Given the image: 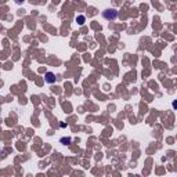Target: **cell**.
Instances as JSON below:
<instances>
[{
  "mask_svg": "<svg viewBox=\"0 0 177 177\" xmlns=\"http://www.w3.org/2000/svg\"><path fill=\"white\" fill-rule=\"evenodd\" d=\"M116 11L115 10H107V11H104V17L107 18V20H115L116 18Z\"/></svg>",
  "mask_w": 177,
  "mask_h": 177,
  "instance_id": "6da1fadb",
  "label": "cell"
},
{
  "mask_svg": "<svg viewBox=\"0 0 177 177\" xmlns=\"http://www.w3.org/2000/svg\"><path fill=\"white\" fill-rule=\"evenodd\" d=\"M46 82L47 83H54L55 82V76L53 72H47L46 73Z\"/></svg>",
  "mask_w": 177,
  "mask_h": 177,
  "instance_id": "7a4b0ae2",
  "label": "cell"
},
{
  "mask_svg": "<svg viewBox=\"0 0 177 177\" xmlns=\"http://www.w3.org/2000/svg\"><path fill=\"white\" fill-rule=\"evenodd\" d=\"M76 21H78L79 25H83V24H84V17L83 15H79L78 18H76Z\"/></svg>",
  "mask_w": 177,
  "mask_h": 177,
  "instance_id": "3957f363",
  "label": "cell"
},
{
  "mask_svg": "<svg viewBox=\"0 0 177 177\" xmlns=\"http://www.w3.org/2000/svg\"><path fill=\"white\" fill-rule=\"evenodd\" d=\"M173 108H174V110H177V100H176V101H173Z\"/></svg>",
  "mask_w": 177,
  "mask_h": 177,
  "instance_id": "277c9868",
  "label": "cell"
},
{
  "mask_svg": "<svg viewBox=\"0 0 177 177\" xmlns=\"http://www.w3.org/2000/svg\"><path fill=\"white\" fill-rule=\"evenodd\" d=\"M17 3H22V1H24V0H15Z\"/></svg>",
  "mask_w": 177,
  "mask_h": 177,
  "instance_id": "5b68a950",
  "label": "cell"
}]
</instances>
